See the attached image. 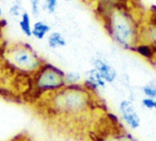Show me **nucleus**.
I'll list each match as a JSON object with an SVG mask.
<instances>
[{
  "instance_id": "obj_1",
  "label": "nucleus",
  "mask_w": 156,
  "mask_h": 141,
  "mask_svg": "<svg viewBox=\"0 0 156 141\" xmlns=\"http://www.w3.org/2000/svg\"><path fill=\"white\" fill-rule=\"evenodd\" d=\"M37 112L49 121L71 122L86 118L96 106L94 91L85 84L66 85L32 104Z\"/></svg>"
},
{
  "instance_id": "obj_2",
  "label": "nucleus",
  "mask_w": 156,
  "mask_h": 141,
  "mask_svg": "<svg viewBox=\"0 0 156 141\" xmlns=\"http://www.w3.org/2000/svg\"><path fill=\"white\" fill-rule=\"evenodd\" d=\"M127 5L114 8L100 19L108 36L116 44L124 50L135 51L140 43L142 25Z\"/></svg>"
},
{
  "instance_id": "obj_3",
  "label": "nucleus",
  "mask_w": 156,
  "mask_h": 141,
  "mask_svg": "<svg viewBox=\"0 0 156 141\" xmlns=\"http://www.w3.org/2000/svg\"><path fill=\"white\" fill-rule=\"evenodd\" d=\"M2 57L8 70L30 79L45 62L32 46L27 42H15L9 45Z\"/></svg>"
},
{
  "instance_id": "obj_4",
  "label": "nucleus",
  "mask_w": 156,
  "mask_h": 141,
  "mask_svg": "<svg viewBox=\"0 0 156 141\" xmlns=\"http://www.w3.org/2000/svg\"><path fill=\"white\" fill-rule=\"evenodd\" d=\"M64 86H66L65 73L55 65L45 61L38 72L30 77L24 99L33 104L40 98L55 93Z\"/></svg>"
},
{
  "instance_id": "obj_5",
  "label": "nucleus",
  "mask_w": 156,
  "mask_h": 141,
  "mask_svg": "<svg viewBox=\"0 0 156 141\" xmlns=\"http://www.w3.org/2000/svg\"><path fill=\"white\" fill-rule=\"evenodd\" d=\"M119 112L123 123L131 130H136L140 126V115L131 100H122L119 105Z\"/></svg>"
},
{
  "instance_id": "obj_6",
  "label": "nucleus",
  "mask_w": 156,
  "mask_h": 141,
  "mask_svg": "<svg viewBox=\"0 0 156 141\" xmlns=\"http://www.w3.org/2000/svg\"><path fill=\"white\" fill-rule=\"evenodd\" d=\"M93 68L96 69L107 84H113L118 77L116 69L105 59L98 57L93 60Z\"/></svg>"
},
{
  "instance_id": "obj_7",
  "label": "nucleus",
  "mask_w": 156,
  "mask_h": 141,
  "mask_svg": "<svg viewBox=\"0 0 156 141\" xmlns=\"http://www.w3.org/2000/svg\"><path fill=\"white\" fill-rule=\"evenodd\" d=\"M95 141H136V139L122 128L110 129L97 136Z\"/></svg>"
},
{
  "instance_id": "obj_8",
  "label": "nucleus",
  "mask_w": 156,
  "mask_h": 141,
  "mask_svg": "<svg viewBox=\"0 0 156 141\" xmlns=\"http://www.w3.org/2000/svg\"><path fill=\"white\" fill-rule=\"evenodd\" d=\"M123 4H128V0H98L95 5L96 13L98 17L101 19L111 9Z\"/></svg>"
},
{
  "instance_id": "obj_9",
  "label": "nucleus",
  "mask_w": 156,
  "mask_h": 141,
  "mask_svg": "<svg viewBox=\"0 0 156 141\" xmlns=\"http://www.w3.org/2000/svg\"><path fill=\"white\" fill-rule=\"evenodd\" d=\"M84 84L94 92L98 88H104L107 84V83L101 77L99 73L94 68H92L87 73V77Z\"/></svg>"
},
{
  "instance_id": "obj_10",
  "label": "nucleus",
  "mask_w": 156,
  "mask_h": 141,
  "mask_svg": "<svg viewBox=\"0 0 156 141\" xmlns=\"http://www.w3.org/2000/svg\"><path fill=\"white\" fill-rule=\"evenodd\" d=\"M51 32V26L44 21L38 20L33 24L32 27V37L36 40H42Z\"/></svg>"
},
{
  "instance_id": "obj_11",
  "label": "nucleus",
  "mask_w": 156,
  "mask_h": 141,
  "mask_svg": "<svg viewBox=\"0 0 156 141\" xmlns=\"http://www.w3.org/2000/svg\"><path fill=\"white\" fill-rule=\"evenodd\" d=\"M19 27L21 30V32L28 38L32 37V27L31 24V17L29 12L24 11L22 15L20 18L19 20Z\"/></svg>"
},
{
  "instance_id": "obj_12",
  "label": "nucleus",
  "mask_w": 156,
  "mask_h": 141,
  "mask_svg": "<svg viewBox=\"0 0 156 141\" xmlns=\"http://www.w3.org/2000/svg\"><path fill=\"white\" fill-rule=\"evenodd\" d=\"M47 44L51 49H58V48H62L66 45V40L62 36V33L58 31H53L51 32L48 35L47 38Z\"/></svg>"
},
{
  "instance_id": "obj_13",
  "label": "nucleus",
  "mask_w": 156,
  "mask_h": 141,
  "mask_svg": "<svg viewBox=\"0 0 156 141\" xmlns=\"http://www.w3.org/2000/svg\"><path fill=\"white\" fill-rule=\"evenodd\" d=\"M142 93L145 97L156 99V81L151 80L142 87Z\"/></svg>"
},
{
  "instance_id": "obj_14",
  "label": "nucleus",
  "mask_w": 156,
  "mask_h": 141,
  "mask_svg": "<svg viewBox=\"0 0 156 141\" xmlns=\"http://www.w3.org/2000/svg\"><path fill=\"white\" fill-rule=\"evenodd\" d=\"M65 83L66 85H74L82 84V76L77 72L65 73Z\"/></svg>"
},
{
  "instance_id": "obj_15",
  "label": "nucleus",
  "mask_w": 156,
  "mask_h": 141,
  "mask_svg": "<svg viewBox=\"0 0 156 141\" xmlns=\"http://www.w3.org/2000/svg\"><path fill=\"white\" fill-rule=\"evenodd\" d=\"M58 5V0H45L44 9L49 14H53L56 11Z\"/></svg>"
},
{
  "instance_id": "obj_16",
  "label": "nucleus",
  "mask_w": 156,
  "mask_h": 141,
  "mask_svg": "<svg viewBox=\"0 0 156 141\" xmlns=\"http://www.w3.org/2000/svg\"><path fill=\"white\" fill-rule=\"evenodd\" d=\"M155 100L156 99H152V98H149V97H143L141 99V105L147 109V110H154V106H155Z\"/></svg>"
},
{
  "instance_id": "obj_17",
  "label": "nucleus",
  "mask_w": 156,
  "mask_h": 141,
  "mask_svg": "<svg viewBox=\"0 0 156 141\" xmlns=\"http://www.w3.org/2000/svg\"><path fill=\"white\" fill-rule=\"evenodd\" d=\"M24 11H22V8L20 4H13L11 7H10V9H9V14L12 16V17H20L22 15Z\"/></svg>"
},
{
  "instance_id": "obj_18",
  "label": "nucleus",
  "mask_w": 156,
  "mask_h": 141,
  "mask_svg": "<svg viewBox=\"0 0 156 141\" xmlns=\"http://www.w3.org/2000/svg\"><path fill=\"white\" fill-rule=\"evenodd\" d=\"M30 9L31 14L35 17L39 16L41 9V0H30Z\"/></svg>"
},
{
  "instance_id": "obj_19",
  "label": "nucleus",
  "mask_w": 156,
  "mask_h": 141,
  "mask_svg": "<svg viewBox=\"0 0 156 141\" xmlns=\"http://www.w3.org/2000/svg\"><path fill=\"white\" fill-rule=\"evenodd\" d=\"M67 141H89V139L83 136H73L67 139Z\"/></svg>"
},
{
  "instance_id": "obj_20",
  "label": "nucleus",
  "mask_w": 156,
  "mask_h": 141,
  "mask_svg": "<svg viewBox=\"0 0 156 141\" xmlns=\"http://www.w3.org/2000/svg\"><path fill=\"white\" fill-rule=\"evenodd\" d=\"M82 1L87 5H96L98 0H82Z\"/></svg>"
},
{
  "instance_id": "obj_21",
  "label": "nucleus",
  "mask_w": 156,
  "mask_h": 141,
  "mask_svg": "<svg viewBox=\"0 0 156 141\" xmlns=\"http://www.w3.org/2000/svg\"><path fill=\"white\" fill-rule=\"evenodd\" d=\"M3 19H4V10L1 3H0V22L3 21Z\"/></svg>"
},
{
  "instance_id": "obj_22",
  "label": "nucleus",
  "mask_w": 156,
  "mask_h": 141,
  "mask_svg": "<svg viewBox=\"0 0 156 141\" xmlns=\"http://www.w3.org/2000/svg\"><path fill=\"white\" fill-rule=\"evenodd\" d=\"M17 138H18V141H29V140H28V137L22 136H18Z\"/></svg>"
},
{
  "instance_id": "obj_23",
  "label": "nucleus",
  "mask_w": 156,
  "mask_h": 141,
  "mask_svg": "<svg viewBox=\"0 0 156 141\" xmlns=\"http://www.w3.org/2000/svg\"><path fill=\"white\" fill-rule=\"evenodd\" d=\"M11 141H18V138H17V136H16L15 138H13V139H12Z\"/></svg>"
},
{
  "instance_id": "obj_24",
  "label": "nucleus",
  "mask_w": 156,
  "mask_h": 141,
  "mask_svg": "<svg viewBox=\"0 0 156 141\" xmlns=\"http://www.w3.org/2000/svg\"><path fill=\"white\" fill-rule=\"evenodd\" d=\"M154 110L156 111V100H155V106H154Z\"/></svg>"
},
{
  "instance_id": "obj_25",
  "label": "nucleus",
  "mask_w": 156,
  "mask_h": 141,
  "mask_svg": "<svg viewBox=\"0 0 156 141\" xmlns=\"http://www.w3.org/2000/svg\"><path fill=\"white\" fill-rule=\"evenodd\" d=\"M65 1H67V2H71V1H73V0H65Z\"/></svg>"
}]
</instances>
